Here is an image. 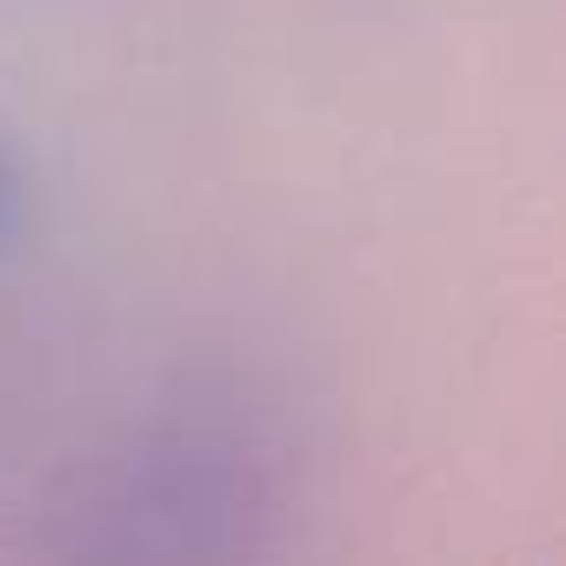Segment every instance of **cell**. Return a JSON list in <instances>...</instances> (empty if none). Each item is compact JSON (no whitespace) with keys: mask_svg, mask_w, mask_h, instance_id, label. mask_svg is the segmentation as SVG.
Here are the masks:
<instances>
[{"mask_svg":"<svg viewBox=\"0 0 566 566\" xmlns=\"http://www.w3.org/2000/svg\"><path fill=\"white\" fill-rule=\"evenodd\" d=\"M294 460L240 400L160 407L67 460L28 506V546L54 559L253 553L287 526Z\"/></svg>","mask_w":566,"mask_h":566,"instance_id":"cell-1","label":"cell"},{"mask_svg":"<svg viewBox=\"0 0 566 566\" xmlns=\"http://www.w3.org/2000/svg\"><path fill=\"white\" fill-rule=\"evenodd\" d=\"M21 227H28V167H21V154L8 140H0V253L21 240Z\"/></svg>","mask_w":566,"mask_h":566,"instance_id":"cell-2","label":"cell"}]
</instances>
